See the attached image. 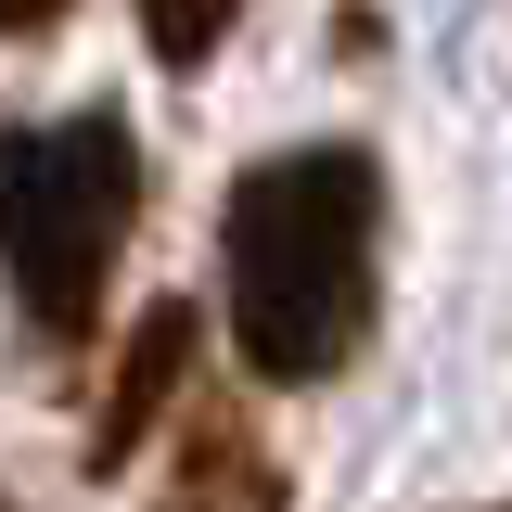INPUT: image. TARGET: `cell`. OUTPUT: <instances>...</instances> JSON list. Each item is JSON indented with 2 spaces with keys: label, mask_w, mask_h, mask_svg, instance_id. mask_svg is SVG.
<instances>
[{
  "label": "cell",
  "mask_w": 512,
  "mask_h": 512,
  "mask_svg": "<svg viewBox=\"0 0 512 512\" xmlns=\"http://www.w3.org/2000/svg\"><path fill=\"white\" fill-rule=\"evenodd\" d=\"M372 244L384 180L359 141H295L231 180L218 269H231V346L256 384H333L372 346Z\"/></svg>",
  "instance_id": "cell-1"
},
{
  "label": "cell",
  "mask_w": 512,
  "mask_h": 512,
  "mask_svg": "<svg viewBox=\"0 0 512 512\" xmlns=\"http://www.w3.org/2000/svg\"><path fill=\"white\" fill-rule=\"evenodd\" d=\"M128 218H141V141L103 103L64 128H13V308L39 346L90 333L128 256Z\"/></svg>",
  "instance_id": "cell-2"
},
{
  "label": "cell",
  "mask_w": 512,
  "mask_h": 512,
  "mask_svg": "<svg viewBox=\"0 0 512 512\" xmlns=\"http://www.w3.org/2000/svg\"><path fill=\"white\" fill-rule=\"evenodd\" d=\"M192 346H205L192 308H141L116 384H103V423H90V474H128L154 423H192Z\"/></svg>",
  "instance_id": "cell-3"
},
{
  "label": "cell",
  "mask_w": 512,
  "mask_h": 512,
  "mask_svg": "<svg viewBox=\"0 0 512 512\" xmlns=\"http://www.w3.org/2000/svg\"><path fill=\"white\" fill-rule=\"evenodd\" d=\"M167 512H295L282 461H269V436H256V410H231V397H192V423H180V474H167Z\"/></svg>",
  "instance_id": "cell-4"
},
{
  "label": "cell",
  "mask_w": 512,
  "mask_h": 512,
  "mask_svg": "<svg viewBox=\"0 0 512 512\" xmlns=\"http://www.w3.org/2000/svg\"><path fill=\"white\" fill-rule=\"evenodd\" d=\"M231 13H244V0H141V52L192 77V64L218 52V39H231Z\"/></svg>",
  "instance_id": "cell-5"
},
{
  "label": "cell",
  "mask_w": 512,
  "mask_h": 512,
  "mask_svg": "<svg viewBox=\"0 0 512 512\" xmlns=\"http://www.w3.org/2000/svg\"><path fill=\"white\" fill-rule=\"evenodd\" d=\"M52 13H64V0H13V39H39V26H52Z\"/></svg>",
  "instance_id": "cell-6"
}]
</instances>
